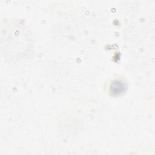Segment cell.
<instances>
[{
	"instance_id": "cell-1",
	"label": "cell",
	"mask_w": 155,
	"mask_h": 155,
	"mask_svg": "<svg viewBox=\"0 0 155 155\" xmlns=\"http://www.w3.org/2000/svg\"><path fill=\"white\" fill-rule=\"evenodd\" d=\"M127 88L126 83L120 79L113 80L110 84V92L113 95H119Z\"/></svg>"
}]
</instances>
